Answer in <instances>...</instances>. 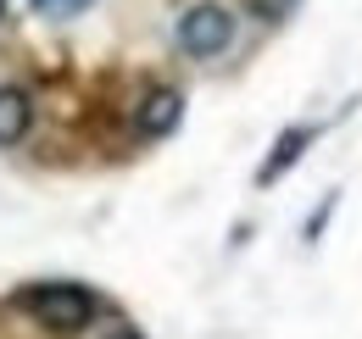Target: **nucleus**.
I'll use <instances>...</instances> for the list:
<instances>
[{
	"label": "nucleus",
	"mask_w": 362,
	"mask_h": 339,
	"mask_svg": "<svg viewBox=\"0 0 362 339\" xmlns=\"http://www.w3.org/2000/svg\"><path fill=\"white\" fill-rule=\"evenodd\" d=\"M11 306L34 323V328H45L50 339H78L90 334L95 323H106L112 317V300L90 290V284H78V278H40V284H23Z\"/></svg>",
	"instance_id": "nucleus-1"
},
{
	"label": "nucleus",
	"mask_w": 362,
	"mask_h": 339,
	"mask_svg": "<svg viewBox=\"0 0 362 339\" xmlns=\"http://www.w3.org/2000/svg\"><path fill=\"white\" fill-rule=\"evenodd\" d=\"M234 40H240V23H234V11L223 0H195V6H184L179 23H173V44L189 61H223L234 50Z\"/></svg>",
	"instance_id": "nucleus-2"
},
{
	"label": "nucleus",
	"mask_w": 362,
	"mask_h": 339,
	"mask_svg": "<svg viewBox=\"0 0 362 339\" xmlns=\"http://www.w3.org/2000/svg\"><path fill=\"white\" fill-rule=\"evenodd\" d=\"M179 123H184V89L179 84L145 89V100H139V112H134V133L139 139H168Z\"/></svg>",
	"instance_id": "nucleus-3"
},
{
	"label": "nucleus",
	"mask_w": 362,
	"mask_h": 339,
	"mask_svg": "<svg viewBox=\"0 0 362 339\" xmlns=\"http://www.w3.org/2000/svg\"><path fill=\"white\" fill-rule=\"evenodd\" d=\"M34 133V95L23 84H0V145H23Z\"/></svg>",
	"instance_id": "nucleus-4"
},
{
	"label": "nucleus",
	"mask_w": 362,
	"mask_h": 339,
	"mask_svg": "<svg viewBox=\"0 0 362 339\" xmlns=\"http://www.w3.org/2000/svg\"><path fill=\"white\" fill-rule=\"evenodd\" d=\"M313 133H317V128H307V123L284 128V133H279V145L268 150V162H262V172H257V184H279L284 172H290L296 162H301V156H307V145H313Z\"/></svg>",
	"instance_id": "nucleus-5"
},
{
	"label": "nucleus",
	"mask_w": 362,
	"mask_h": 339,
	"mask_svg": "<svg viewBox=\"0 0 362 339\" xmlns=\"http://www.w3.org/2000/svg\"><path fill=\"white\" fill-rule=\"evenodd\" d=\"M245 11H251L262 28H284V23L301 11V0H245Z\"/></svg>",
	"instance_id": "nucleus-6"
},
{
	"label": "nucleus",
	"mask_w": 362,
	"mask_h": 339,
	"mask_svg": "<svg viewBox=\"0 0 362 339\" xmlns=\"http://www.w3.org/2000/svg\"><path fill=\"white\" fill-rule=\"evenodd\" d=\"M95 339H145V328L129 323V317H106V323L95 328Z\"/></svg>",
	"instance_id": "nucleus-7"
},
{
	"label": "nucleus",
	"mask_w": 362,
	"mask_h": 339,
	"mask_svg": "<svg viewBox=\"0 0 362 339\" xmlns=\"http://www.w3.org/2000/svg\"><path fill=\"white\" fill-rule=\"evenodd\" d=\"M90 6H95V0H45L40 11H45V17H62V23H67V17H84Z\"/></svg>",
	"instance_id": "nucleus-8"
},
{
	"label": "nucleus",
	"mask_w": 362,
	"mask_h": 339,
	"mask_svg": "<svg viewBox=\"0 0 362 339\" xmlns=\"http://www.w3.org/2000/svg\"><path fill=\"white\" fill-rule=\"evenodd\" d=\"M0 17H6V0H0Z\"/></svg>",
	"instance_id": "nucleus-9"
},
{
	"label": "nucleus",
	"mask_w": 362,
	"mask_h": 339,
	"mask_svg": "<svg viewBox=\"0 0 362 339\" xmlns=\"http://www.w3.org/2000/svg\"><path fill=\"white\" fill-rule=\"evenodd\" d=\"M34 6H45V0H34Z\"/></svg>",
	"instance_id": "nucleus-10"
}]
</instances>
